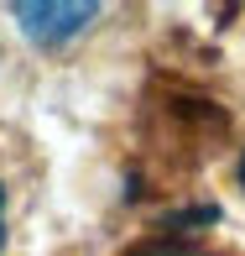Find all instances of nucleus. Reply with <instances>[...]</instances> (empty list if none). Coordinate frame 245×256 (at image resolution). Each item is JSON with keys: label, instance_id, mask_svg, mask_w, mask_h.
I'll list each match as a JSON object with an SVG mask.
<instances>
[{"label": "nucleus", "instance_id": "1", "mask_svg": "<svg viewBox=\"0 0 245 256\" xmlns=\"http://www.w3.org/2000/svg\"><path fill=\"white\" fill-rule=\"evenodd\" d=\"M16 16H21V32L31 42H63L94 21V6L89 0H21Z\"/></svg>", "mask_w": 245, "mask_h": 256}, {"label": "nucleus", "instance_id": "2", "mask_svg": "<svg viewBox=\"0 0 245 256\" xmlns=\"http://www.w3.org/2000/svg\"><path fill=\"white\" fill-rule=\"evenodd\" d=\"M120 256H209V251L188 246V240H172V236H157V240H141V246H131Z\"/></svg>", "mask_w": 245, "mask_h": 256}, {"label": "nucleus", "instance_id": "3", "mask_svg": "<svg viewBox=\"0 0 245 256\" xmlns=\"http://www.w3.org/2000/svg\"><path fill=\"white\" fill-rule=\"evenodd\" d=\"M0 240H5V194H0Z\"/></svg>", "mask_w": 245, "mask_h": 256}, {"label": "nucleus", "instance_id": "4", "mask_svg": "<svg viewBox=\"0 0 245 256\" xmlns=\"http://www.w3.org/2000/svg\"><path fill=\"white\" fill-rule=\"evenodd\" d=\"M240 178H245V162H240Z\"/></svg>", "mask_w": 245, "mask_h": 256}]
</instances>
